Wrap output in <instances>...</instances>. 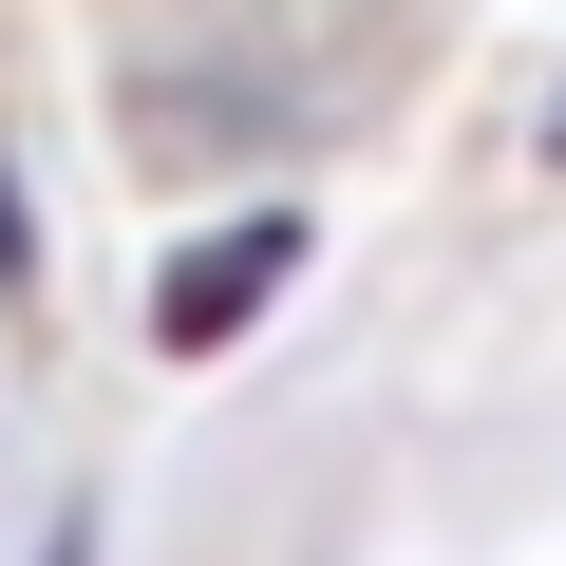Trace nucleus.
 <instances>
[{"label":"nucleus","mask_w":566,"mask_h":566,"mask_svg":"<svg viewBox=\"0 0 566 566\" xmlns=\"http://www.w3.org/2000/svg\"><path fill=\"white\" fill-rule=\"evenodd\" d=\"M283 264H303V208H245V227L170 245V283H151V340H170V359H227V340L283 303Z\"/></svg>","instance_id":"f257e3e1"},{"label":"nucleus","mask_w":566,"mask_h":566,"mask_svg":"<svg viewBox=\"0 0 566 566\" xmlns=\"http://www.w3.org/2000/svg\"><path fill=\"white\" fill-rule=\"evenodd\" d=\"M547 133H566V114H547Z\"/></svg>","instance_id":"f03ea898"}]
</instances>
